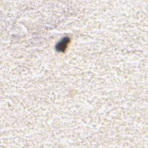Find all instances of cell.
Segmentation results:
<instances>
[{
  "instance_id": "1",
  "label": "cell",
  "mask_w": 148,
  "mask_h": 148,
  "mask_svg": "<svg viewBox=\"0 0 148 148\" xmlns=\"http://www.w3.org/2000/svg\"><path fill=\"white\" fill-rule=\"evenodd\" d=\"M69 41H70V40L68 37L64 38L57 45V46H56L57 50H58L59 51H64L66 49V47H67V45L69 43Z\"/></svg>"
}]
</instances>
